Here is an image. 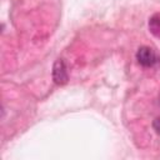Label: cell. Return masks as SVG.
<instances>
[{
	"instance_id": "6da1fadb",
	"label": "cell",
	"mask_w": 160,
	"mask_h": 160,
	"mask_svg": "<svg viewBox=\"0 0 160 160\" xmlns=\"http://www.w3.org/2000/svg\"><path fill=\"white\" fill-rule=\"evenodd\" d=\"M136 59H138L139 64L145 66V68H151V66H155L160 62L159 55L149 46L139 48V50L136 52Z\"/></svg>"
},
{
	"instance_id": "277c9868",
	"label": "cell",
	"mask_w": 160,
	"mask_h": 160,
	"mask_svg": "<svg viewBox=\"0 0 160 160\" xmlns=\"http://www.w3.org/2000/svg\"><path fill=\"white\" fill-rule=\"evenodd\" d=\"M152 128H154V130L156 131V134L160 135V119H155V120H154Z\"/></svg>"
},
{
	"instance_id": "3957f363",
	"label": "cell",
	"mask_w": 160,
	"mask_h": 160,
	"mask_svg": "<svg viewBox=\"0 0 160 160\" xmlns=\"http://www.w3.org/2000/svg\"><path fill=\"white\" fill-rule=\"evenodd\" d=\"M149 28H150V31L156 35V36H160V15L156 14L154 15L150 21H149Z\"/></svg>"
},
{
	"instance_id": "7a4b0ae2",
	"label": "cell",
	"mask_w": 160,
	"mask_h": 160,
	"mask_svg": "<svg viewBox=\"0 0 160 160\" xmlns=\"http://www.w3.org/2000/svg\"><path fill=\"white\" fill-rule=\"evenodd\" d=\"M68 70H66V65L64 62V60L59 59L55 61L54 68H52V79L56 84L62 85L68 81Z\"/></svg>"
}]
</instances>
